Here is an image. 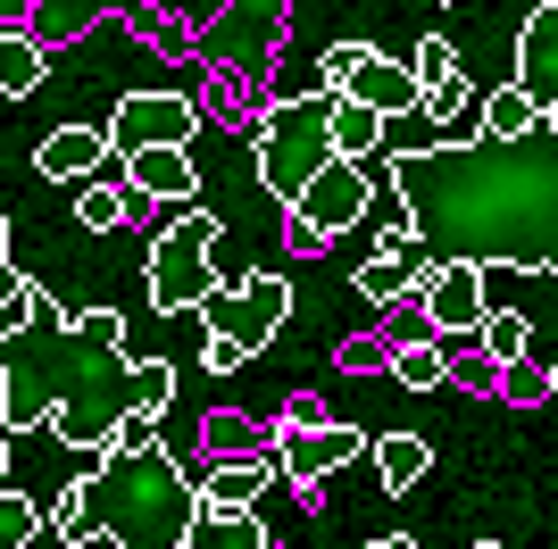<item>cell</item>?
Listing matches in <instances>:
<instances>
[{
  "label": "cell",
  "instance_id": "obj_1",
  "mask_svg": "<svg viewBox=\"0 0 558 549\" xmlns=\"http://www.w3.org/2000/svg\"><path fill=\"white\" fill-rule=\"evenodd\" d=\"M125 342H93L75 317L43 308V317L17 333V350H0V434H50L68 450L100 457L125 425Z\"/></svg>",
  "mask_w": 558,
  "mask_h": 549
},
{
  "label": "cell",
  "instance_id": "obj_2",
  "mask_svg": "<svg viewBox=\"0 0 558 549\" xmlns=\"http://www.w3.org/2000/svg\"><path fill=\"white\" fill-rule=\"evenodd\" d=\"M75 508H84V541L109 549H184L201 525V475L167 441H109L93 457V475H75Z\"/></svg>",
  "mask_w": 558,
  "mask_h": 549
},
{
  "label": "cell",
  "instance_id": "obj_3",
  "mask_svg": "<svg viewBox=\"0 0 558 549\" xmlns=\"http://www.w3.org/2000/svg\"><path fill=\"white\" fill-rule=\"evenodd\" d=\"M326 109H333V91H301V100H276V109L258 117V142H251V150H258V183H267L283 208L301 200V183L333 159Z\"/></svg>",
  "mask_w": 558,
  "mask_h": 549
},
{
  "label": "cell",
  "instance_id": "obj_4",
  "mask_svg": "<svg viewBox=\"0 0 558 549\" xmlns=\"http://www.w3.org/2000/svg\"><path fill=\"white\" fill-rule=\"evenodd\" d=\"M217 233H226L217 208H184V217L150 242V283H142V292H150L159 317H184L192 300L217 283V267H209V258H217Z\"/></svg>",
  "mask_w": 558,
  "mask_h": 549
},
{
  "label": "cell",
  "instance_id": "obj_5",
  "mask_svg": "<svg viewBox=\"0 0 558 549\" xmlns=\"http://www.w3.org/2000/svg\"><path fill=\"white\" fill-rule=\"evenodd\" d=\"M192 317L209 325L217 342H233V350H267L283 333V317H292V283L283 274H242V283H209V292L192 300Z\"/></svg>",
  "mask_w": 558,
  "mask_h": 549
},
{
  "label": "cell",
  "instance_id": "obj_6",
  "mask_svg": "<svg viewBox=\"0 0 558 549\" xmlns=\"http://www.w3.org/2000/svg\"><path fill=\"white\" fill-rule=\"evenodd\" d=\"M326 91H342V100H359V109L375 117H400V109H417V75L400 68V59H384L375 42H333L326 50Z\"/></svg>",
  "mask_w": 558,
  "mask_h": 549
},
{
  "label": "cell",
  "instance_id": "obj_7",
  "mask_svg": "<svg viewBox=\"0 0 558 549\" xmlns=\"http://www.w3.org/2000/svg\"><path fill=\"white\" fill-rule=\"evenodd\" d=\"M276 475L292 483V491H326V475H342V466H359L367 457V434H350V425H326V416H308V425H283L276 441Z\"/></svg>",
  "mask_w": 558,
  "mask_h": 549
},
{
  "label": "cell",
  "instance_id": "obj_8",
  "mask_svg": "<svg viewBox=\"0 0 558 549\" xmlns=\"http://www.w3.org/2000/svg\"><path fill=\"white\" fill-rule=\"evenodd\" d=\"M409 300H417V317L434 325V342H442V333H475V317L492 308V267H475V258H434Z\"/></svg>",
  "mask_w": 558,
  "mask_h": 549
},
{
  "label": "cell",
  "instance_id": "obj_9",
  "mask_svg": "<svg viewBox=\"0 0 558 549\" xmlns=\"http://www.w3.org/2000/svg\"><path fill=\"white\" fill-rule=\"evenodd\" d=\"M192 125H201V109H192V91H125L109 109V150L125 159V150H159V142H192Z\"/></svg>",
  "mask_w": 558,
  "mask_h": 549
},
{
  "label": "cell",
  "instance_id": "obj_10",
  "mask_svg": "<svg viewBox=\"0 0 558 549\" xmlns=\"http://www.w3.org/2000/svg\"><path fill=\"white\" fill-rule=\"evenodd\" d=\"M375 208V175L359 159H326L317 167V175L301 183V200H292V217H301V225H317L333 242V233H350L359 225V217H367Z\"/></svg>",
  "mask_w": 558,
  "mask_h": 549
},
{
  "label": "cell",
  "instance_id": "obj_11",
  "mask_svg": "<svg viewBox=\"0 0 558 549\" xmlns=\"http://www.w3.org/2000/svg\"><path fill=\"white\" fill-rule=\"evenodd\" d=\"M267 483L276 475V450H258V457H217L209 475H201V516H242V508L267 500Z\"/></svg>",
  "mask_w": 558,
  "mask_h": 549
},
{
  "label": "cell",
  "instance_id": "obj_12",
  "mask_svg": "<svg viewBox=\"0 0 558 549\" xmlns=\"http://www.w3.org/2000/svg\"><path fill=\"white\" fill-rule=\"evenodd\" d=\"M517 91H525L534 109H550V91H558V9H550V0H525V34H517Z\"/></svg>",
  "mask_w": 558,
  "mask_h": 549
},
{
  "label": "cell",
  "instance_id": "obj_13",
  "mask_svg": "<svg viewBox=\"0 0 558 549\" xmlns=\"http://www.w3.org/2000/svg\"><path fill=\"white\" fill-rule=\"evenodd\" d=\"M109 159H117V150H109L100 125H50V134L34 142V167H43L50 183H93Z\"/></svg>",
  "mask_w": 558,
  "mask_h": 549
},
{
  "label": "cell",
  "instance_id": "obj_14",
  "mask_svg": "<svg viewBox=\"0 0 558 549\" xmlns=\"http://www.w3.org/2000/svg\"><path fill=\"white\" fill-rule=\"evenodd\" d=\"M192 150L184 142H159V150H125V192L134 200H192Z\"/></svg>",
  "mask_w": 558,
  "mask_h": 549
},
{
  "label": "cell",
  "instance_id": "obj_15",
  "mask_svg": "<svg viewBox=\"0 0 558 549\" xmlns=\"http://www.w3.org/2000/svg\"><path fill=\"white\" fill-rule=\"evenodd\" d=\"M326 134H333V159H359V167H367L375 150H384V117H375V109H359V100H342V91H333V109H326Z\"/></svg>",
  "mask_w": 558,
  "mask_h": 549
},
{
  "label": "cell",
  "instance_id": "obj_16",
  "mask_svg": "<svg viewBox=\"0 0 558 549\" xmlns=\"http://www.w3.org/2000/svg\"><path fill=\"white\" fill-rule=\"evenodd\" d=\"M367 457H375V483H384V491H409V483L434 466V441L425 434H384V441H367Z\"/></svg>",
  "mask_w": 558,
  "mask_h": 549
},
{
  "label": "cell",
  "instance_id": "obj_17",
  "mask_svg": "<svg viewBox=\"0 0 558 549\" xmlns=\"http://www.w3.org/2000/svg\"><path fill=\"white\" fill-rule=\"evenodd\" d=\"M93 25H100V0H34V9H25V34L43 50L75 42V34H93Z\"/></svg>",
  "mask_w": 558,
  "mask_h": 549
},
{
  "label": "cell",
  "instance_id": "obj_18",
  "mask_svg": "<svg viewBox=\"0 0 558 549\" xmlns=\"http://www.w3.org/2000/svg\"><path fill=\"white\" fill-rule=\"evenodd\" d=\"M43 75H50V50L34 42L25 25H17V34H0V100H25Z\"/></svg>",
  "mask_w": 558,
  "mask_h": 549
},
{
  "label": "cell",
  "instance_id": "obj_19",
  "mask_svg": "<svg viewBox=\"0 0 558 549\" xmlns=\"http://www.w3.org/2000/svg\"><path fill=\"white\" fill-rule=\"evenodd\" d=\"M542 117H550V109H534V100H525L517 84H500V91L484 100V109H475V125H484V142H525V134L542 125Z\"/></svg>",
  "mask_w": 558,
  "mask_h": 549
},
{
  "label": "cell",
  "instance_id": "obj_20",
  "mask_svg": "<svg viewBox=\"0 0 558 549\" xmlns=\"http://www.w3.org/2000/svg\"><path fill=\"white\" fill-rule=\"evenodd\" d=\"M150 200H134L125 183H84V200H75V225L84 233H109V225H125V217H142Z\"/></svg>",
  "mask_w": 558,
  "mask_h": 549
},
{
  "label": "cell",
  "instance_id": "obj_21",
  "mask_svg": "<svg viewBox=\"0 0 558 549\" xmlns=\"http://www.w3.org/2000/svg\"><path fill=\"white\" fill-rule=\"evenodd\" d=\"M184 549H267V525H258V508H242V516H201V525L184 533Z\"/></svg>",
  "mask_w": 558,
  "mask_h": 549
},
{
  "label": "cell",
  "instance_id": "obj_22",
  "mask_svg": "<svg viewBox=\"0 0 558 549\" xmlns=\"http://www.w3.org/2000/svg\"><path fill=\"white\" fill-rule=\"evenodd\" d=\"M525 342H534V325L517 317V308H484V317H475V350H484L492 366L525 358Z\"/></svg>",
  "mask_w": 558,
  "mask_h": 549
},
{
  "label": "cell",
  "instance_id": "obj_23",
  "mask_svg": "<svg viewBox=\"0 0 558 549\" xmlns=\"http://www.w3.org/2000/svg\"><path fill=\"white\" fill-rule=\"evenodd\" d=\"M125 408H134V416H167V408H175V366H167V358H134V375H125Z\"/></svg>",
  "mask_w": 558,
  "mask_h": 549
},
{
  "label": "cell",
  "instance_id": "obj_24",
  "mask_svg": "<svg viewBox=\"0 0 558 549\" xmlns=\"http://www.w3.org/2000/svg\"><path fill=\"white\" fill-rule=\"evenodd\" d=\"M384 366H392L409 391H442L450 383V366H442V350H434V342H392V358H384Z\"/></svg>",
  "mask_w": 558,
  "mask_h": 549
},
{
  "label": "cell",
  "instance_id": "obj_25",
  "mask_svg": "<svg viewBox=\"0 0 558 549\" xmlns=\"http://www.w3.org/2000/svg\"><path fill=\"white\" fill-rule=\"evenodd\" d=\"M492 391H500L509 408H542V400H550V366L542 358H509L500 375H492Z\"/></svg>",
  "mask_w": 558,
  "mask_h": 549
},
{
  "label": "cell",
  "instance_id": "obj_26",
  "mask_svg": "<svg viewBox=\"0 0 558 549\" xmlns=\"http://www.w3.org/2000/svg\"><path fill=\"white\" fill-rule=\"evenodd\" d=\"M25 541H43V500L0 491V549H25Z\"/></svg>",
  "mask_w": 558,
  "mask_h": 549
},
{
  "label": "cell",
  "instance_id": "obj_27",
  "mask_svg": "<svg viewBox=\"0 0 558 549\" xmlns=\"http://www.w3.org/2000/svg\"><path fill=\"white\" fill-rule=\"evenodd\" d=\"M409 75H417V84H450V75H459V50H450V34H425V42L409 50Z\"/></svg>",
  "mask_w": 558,
  "mask_h": 549
},
{
  "label": "cell",
  "instance_id": "obj_28",
  "mask_svg": "<svg viewBox=\"0 0 558 549\" xmlns=\"http://www.w3.org/2000/svg\"><path fill=\"white\" fill-rule=\"evenodd\" d=\"M43 308H50V292L34 283V274H25V292H9V300H0V342H17L25 325L43 317Z\"/></svg>",
  "mask_w": 558,
  "mask_h": 549
},
{
  "label": "cell",
  "instance_id": "obj_29",
  "mask_svg": "<svg viewBox=\"0 0 558 549\" xmlns=\"http://www.w3.org/2000/svg\"><path fill=\"white\" fill-rule=\"evenodd\" d=\"M384 358H392V342H384V333H350V342L333 350V366H342V375H375Z\"/></svg>",
  "mask_w": 558,
  "mask_h": 549
},
{
  "label": "cell",
  "instance_id": "obj_30",
  "mask_svg": "<svg viewBox=\"0 0 558 549\" xmlns=\"http://www.w3.org/2000/svg\"><path fill=\"white\" fill-rule=\"evenodd\" d=\"M209 450H217V457H258L267 441H258L242 416H217V425H209Z\"/></svg>",
  "mask_w": 558,
  "mask_h": 549
},
{
  "label": "cell",
  "instance_id": "obj_31",
  "mask_svg": "<svg viewBox=\"0 0 558 549\" xmlns=\"http://www.w3.org/2000/svg\"><path fill=\"white\" fill-rule=\"evenodd\" d=\"M201 366H209V375H242V366H251V350H233V342H201Z\"/></svg>",
  "mask_w": 558,
  "mask_h": 549
},
{
  "label": "cell",
  "instance_id": "obj_32",
  "mask_svg": "<svg viewBox=\"0 0 558 549\" xmlns=\"http://www.w3.org/2000/svg\"><path fill=\"white\" fill-rule=\"evenodd\" d=\"M283 242H292V258H317V251H326V233H317V225H301V217L283 225Z\"/></svg>",
  "mask_w": 558,
  "mask_h": 549
},
{
  "label": "cell",
  "instance_id": "obj_33",
  "mask_svg": "<svg viewBox=\"0 0 558 549\" xmlns=\"http://www.w3.org/2000/svg\"><path fill=\"white\" fill-rule=\"evenodd\" d=\"M9 292H25V274L9 267V258H0V300H9Z\"/></svg>",
  "mask_w": 558,
  "mask_h": 549
},
{
  "label": "cell",
  "instance_id": "obj_34",
  "mask_svg": "<svg viewBox=\"0 0 558 549\" xmlns=\"http://www.w3.org/2000/svg\"><path fill=\"white\" fill-rule=\"evenodd\" d=\"M0 258H9V208H0Z\"/></svg>",
  "mask_w": 558,
  "mask_h": 549
},
{
  "label": "cell",
  "instance_id": "obj_35",
  "mask_svg": "<svg viewBox=\"0 0 558 549\" xmlns=\"http://www.w3.org/2000/svg\"><path fill=\"white\" fill-rule=\"evenodd\" d=\"M367 549H409V541H400V533H392V541H367Z\"/></svg>",
  "mask_w": 558,
  "mask_h": 549
},
{
  "label": "cell",
  "instance_id": "obj_36",
  "mask_svg": "<svg viewBox=\"0 0 558 549\" xmlns=\"http://www.w3.org/2000/svg\"><path fill=\"white\" fill-rule=\"evenodd\" d=\"M0 475H9V434H0Z\"/></svg>",
  "mask_w": 558,
  "mask_h": 549
},
{
  "label": "cell",
  "instance_id": "obj_37",
  "mask_svg": "<svg viewBox=\"0 0 558 549\" xmlns=\"http://www.w3.org/2000/svg\"><path fill=\"white\" fill-rule=\"evenodd\" d=\"M466 549H500V541H466Z\"/></svg>",
  "mask_w": 558,
  "mask_h": 549
},
{
  "label": "cell",
  "instance_id": "obj_38",
  "mask_svg": "<svg viewBox=\"0 0 558 549\" xmlns=\"http://www.w3.org/2000/svg\"><path fill=\"white\" fill-rule=\"evenodd\" d=\"M0 109H9V100H0Z\"/></svg>",
  "mask_w": 558,
  "mask_h": 549
}]
</instances>
